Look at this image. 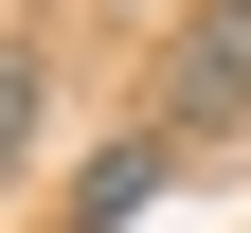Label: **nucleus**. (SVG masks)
Returning <instances> with one entry per match:
<instances>
[{
	"mask_svg": "<svg viewBox=\"0 0 251 233\" xmlns=\"http://www.w3.org/2000/svg\"><path fill=\"white\" fill-rule=\"evenodd\" d=\"M162 18H179V0H162Z\"/></svg>",
	"mask_w": 251,
	"mask_h": 233,
	"instance_id": "20e7f679",
	"label": "nucleus"
},
{
	"mask_svg": "<svg viewBox=\"0 0 251 233\" xmlns=\"http://www.w3.org/2000/svg\"><path fill=\"white\" fill-rule=\"evenodd\" d=\"M144 180H162V126H126V144L90 161V197H72V233H126V215H144Z\"/></svg>",
	"mask_w": 251,
	"mask_h": 233,
	"instance_id": "f03ea898",
	"label": "nucleus"
},
{
	"mask_svg": "<svg viewBox=\"0 0 251 233\" xmlns=\"http://www.w3.org/2000/svg\"><path fill=\"white\" fill-rule=\"evenodd\" d=\"M36 108H54V54H36V36H0V180H18V144H36Z\"/></svg>",
	"mask_w": 251,
	"mask_h": 233,
	"instance_id": "7ed1b4c3",
	"label": "nucleus"
},
{
	"mask_svg": "<svg viewBox=\"0 0 251 233\" xmlns=\"http://www.w3.org/2000/svg\"><path fill=\"white\" fill-rule=\"evenodd\" d=\"M144 126H162V144H198V126H251V0H179V18H162Z\"/></svg>",
	"mask_w": 251,
	"mask_h": 233,
	"instance_id": "f257e3e1",
	"label": "nucleus"
}]
</instances>
